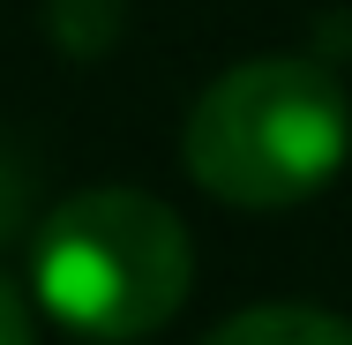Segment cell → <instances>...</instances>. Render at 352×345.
I'll list each match as a JSON object with an SVG mask.
<instances>
[{"label":"cell","mask_w":352,"mask_h":345,"mask_svg":"<svg viewBox=\"0 0 352 345\" xmlns=\"http://www.w3.org/2000/svg\"><path fill=\"white\" fill-rule=\"evenodd\" d=\"M352 150V105L338 75L300 53H263L225 68L195 98L180 158L195 188L232 210H292L338 180Z\"/></svg>","instance_id":"1"},{"label":"cell","mask_w":352,"mask_h":345,"mask_svg":"<svg viewBox=\"0 0 352 345\" xmlns=\"http://www.w3.org/2000/svg\"><path fill=\"white\" fill-rule=\"evenodd\" d=\"M195 285L188 225L142 188H82L53 210L30 240V293L38 308L98 345L150 338L180 315Z\"/></svg>","instance_id":"2"},{"label":"cell","mask_w":352,"mask_h":345,"mask_svg":"<svg viewBox=\"0 0 352 345\" xmlns=\"http://www.w3.org/2000/svg\"><path fill=\"white\" fill-rule=\"evenodd\" d=\"M203 345H352V323H345V315H330V308L270 300V308H248V315L217 323Z\"/></svg>","instance_id":"3"},{"label":"cell","mask_w":352,"mask_h":345,"mask_svg":"<svg viewBox=\"0 0 352 345\" xmlns=\"http://www.w3.org/2000/svg\"><path fill=\"white\" fill-rule=\"evenodd\" d=\"M53 38L68 53H82V61H98L120 38V8L113 0H53Z\"/></svg>","instance_id":"4"},{"label":"cell","mask_w":352,"mask_h":345,"mask_svg":"<svg viewBox=\"0 0 352 345\" xmlns=\"http://www.w3.org/2000/svg\"><path fill=\"white\" fill-rule=\"evenodd\" d=\"M30 225V165L15 150H0V248Z\"/></svg>","instance_id":"5"},{"label":"cell","mask_w":352,"mask_h":345,"mask_svg":"<svg viewBox=\"0 0 352 345\" xmlns=\"http://www.w3.org/2000/svg\"><path fill=\"white\" fill-rule=\"evenodd\" d=\"M0 345H38V323H30V308H23V293L0 278Z\"/></svg>","instance_id":"6"}]
</instances>
